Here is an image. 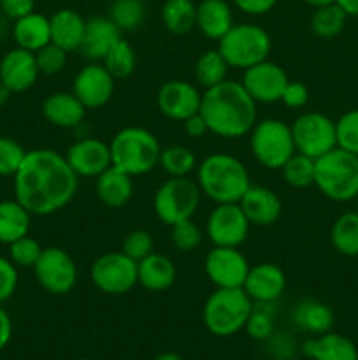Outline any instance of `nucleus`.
Segmentation results:
<instances>
[{
    "label": "nucleus",
    "instance_id": "nucleus-28",
    "mask_svg": "<svg viewBox=\"0 0 358 360\" xmlns=\"http://www.w3.org/2000/svg\"><path fill=\"white\" fill-rule=\"evenodd\" d=\"M302 352L312 360H358V350L353 341L332 330L305 341Z\"/></svg>",
    "mask_w": 358,
    "mask_h": 360
},
{
    "label": "nucleus",
    "instance_id": "nucleus-33",
    "mask_svg": "<svg viewBox=\"0 0 358 360\" xmlns=\"http://www.w3.org/2000/svg\"><path fill=\"white\" fill-rule=\"evenodd\" d=\"M330 241L340 255L358 257V211H347L336 218Z\"/></svg>",
    "mask_w": 358,
    "mask_h": 360
},
{
    "label": "nucleus",
    "instance_id": "nucleus-52",
    "mask_svg": "<svg viewBox=\"0 0 358 360\" xmlns=\"http://www.w3.org/2000/svg\"><path fill=\"white\" fill-rule=\"evenodd\" d=\"M11 338H13V322L6 309L0 304V352L9 345Z\"/></svg>",
    "mask_w": 358,
    "mask_h": 360
},
{
    "label": "nucleus",
    "instance_id": "nucleus-36",
    "mask_svg": "<svg viewBox=\"0 0 358 360\" xmlns=\"http://www.w3.org/2000/svg\"><path fill=\"white\" fill-rule=\"evenodd\" d=\"M102 65L111 72L114 79H125V77L132 76L133 70L137 67V55L133 46L125 39H119L107 55L102 58Z\"/></svg>",
    "mask_w": 358,
    "mask_h": 360
},
{
    "label": "nucleus",
    "instance_id": "nucleus-12",
    "mask_svg": "<svg viewBox=\"0 0 358 360\" xmlns=\"http://www.w3.org/2000/svg\"><path fill=\"white\" fill-rule=\"evenodd\" d=\"M37 283L51 295H65L77 283V266L72 257L58 246L42 250L34 266Z\"/></svg>",
    "mask_w": 358,
    "mask_h": 360
},
{
    "label": "nucleus",
    "instance_id": "nucleus-20",
    "mask_svg": "<svg viewBox=\"0 0 358 360\" xmlns=\"http://www.w3.org/2000/svg\"><path fill=\"white\" fill-rule=\"evenodd\" d=\"M286 288V276L283 269L272 262H260L251 266L246 276L242 290L253 302H276Z\"/></svg>",
    "mask_w": 358,
    "mask_h": 360
},
{
    "label": "nucleus",
    "instance_id": "nucleus-25",
    "mask_svg": "<svg viewBox=\"0 0 358 360\" xmlns=\"http://www.w3.org/2000/svg\"><path fill=\"white\" fill-rule=\"evenodd\" d=\"M195 27L200 34L213 41H220L234 27V13L227 0H202L197 4Z\"/></svg>",
    "mask_w": 358,
    "mask_h": 360
},
{
    "label": "nucleus",
    "instance_id": "nucleus-4",
    "mask_svg": "<svg viewBox=\"0 0 358 360\" xmlns=\"http://www.w3.org/2000/svg\"><path fill=\"white\" fill-rule=\"evenodd\" d=\"M109 150L112 165L132 178L153 171L161 153L157 136L142 127H125L116 132L109 143Z\"/></svg>",
    "mask_w": 358,
    "mask_h": 360
},
{
    "label": "nucleus",
    "instance_id": "nucleus-57",
    "mask_svg": "<svg viewBox=\"0 0 358 360\" xmlns=\"http://www.w3.org/2000/svg\"><path fill=\"white\" fill-rule=\"evenodd\" d=\"M354 200H357V211H358V195L354 197Z\"/></svg>",
    "mask_w": 358,
    "mask_h": 360
},
{
    "label": "nucleus",
    "instance_id": "nucleus-29",
    "mask_svg": "<svg viewBox=\"0 0 358 360\" xmlns=\"http://www.w3.org/2000/svg\"><path fill=\"white\" fill-rule=\"evenodd\" d=\"M13 39L18 48L37 53L39 49L51 42L49 18L41 13H35V11L27 14V16L20 18L13 25Z\"/></svg>",
    "mask_w": 358,
    "mask_h": 360
},
{
    "label": "nucleus",
    "instance_id": "nucleus-44",
    "mask_svg": "<svg viewBox=\"0 0 358 360\" xmlns=\"http://www.w3.org/2000/svg\"><path fill=\"white\" fill-rule=\"evenodd\" d=\"M27 150L13 137L0 136V176H14L23 162Z\"/></svg>",
    "mask_w": 358,
    "mask_h": 360
},
{
    "label": "nucleus",
    "instance_id": "nucleus-22",
    "mask_svg": "<svg viewBox=\"0 0 358 360\" xmlns=\"http://www.w3.org/2000/svg\"><path fill=\"white\" fill-rule=\"evenodd\" d=\"M88 109L72 91H55L42 102V116L58 129H76L83 123Z\"/></svg>",
    "mask_w": 358,
    "mask_h": 360
},
{
    "label": "nucleus",
    "instance_id": "nucleus-8",
    "mask_svg": "<svg viewBox=\"0 0 358 360\" xmlns=\"http://www.w3.org/2000/svg\"><path fill=\"white\" fill-rule=\"evenodd\" d=\"M248 136L253 158L269 171H281V167L295 153L291 127L283 120H256Z\"/></svg>",
    "mask_w": 358,
    "mask_h": 360
},
{
    "label": "nucleus",
    "instance_id": "nucleus-39",
    "mask_svg": "<svg viewBox=\"0 0 358 360\" xmlns=\"http://www.w3.org/2000/svg\"><path fill=\"white\" fill-rule=\"evenodd\" d=\"M314 171H316V160L295 151L290 157V160L281 167V174L286 185L293 186V188H307V186L314 185Z\"/></svg>",
    "mask_w": 358,
    "mask_h": 360
},
{
    "label": "nucleus",
    "instance_id": "nucleus-31",
    "mask_svg": "<svg viewBox=\"0 0 358 360\" xmlns=\"http://www.w3.org/2000/svg\"><path fill=\"white\" fill-rule=\"evenodd\" d=\"M32 214L16 199L0 200V243L9 246L23 236H28Z\"/></svg>",
    "mask_w": 358,
    "mask_h": 360
},
{
    "label": "nucleus",
    "instance_id": "nucleus-40",
    "mask_svg": "<svg viewBox=\"0 0 358 360\" xmlns=\"http://www.w3.org/2000/svg\"><path fill=\"white\" fill-rule=\"evenodd\" d=\"M274 302H253V311L244 330L256 341H269L274 334Z\"/></svg>",
    "mask_w": 358,
    "mask_h": 360
},
{
    "label": "nucleus",
    "instance_id": "nucleus-19",
    "mask_svg": "<svg viewBox=\"0 0 358 360\" xmlns=\"http://www.w3.org/2000/svg\"><path fill=\"white\" fill-rule=\"evenodd\" d=\"M37 60L35 53L23 48H14L4 55L0 60V81L9 88L13 94H23L30 90L39 79Z\"/></svg>",
    "mask_w": 358,
    "mask_h": 360
},
{
    "label": "nucleus",
    "instance_id": "nucleus-26",
    "mask_svg": "<svg viewBox=\"0 0 358 360\" xmlns=\"http://www.w3.org/2000/svg\"><path fill=\"white\" fill-rule=\"evenodd\" d=\"M51 27V42L65 49L67 53H74L81 49L84 39L86 20L74 9H58L49 18Z\"/></svg>",
    "mask_w": 358,
    "mask_h": 360
},
{
    "label": "nucleus",
    "instance_id": "nucleus-1",
    "mask_svg": "<svg viewBox=\"0 0 358 360\" xmlns=\"http://www.w3.org/2000/svg\"><path fill=\"white\" fill-rule=\"evenodd\" d=\"M14 178V199L35 217H49L70 204L79 178L65 155L37 148L25 155Z\"/></svg>",
    "mask_w": 358,
    "mask_h": 360
},
{
    "label": "nucleus",
    "instance_id": "nucleus-58",
    "mask_svg": "<svg viewBox=\"0 0 358 360\" xmlns=\"http://www.w3.org/2000/svg\"><path fill=\"white\" fill-rule=\"evenodd\" d=\"M83 360H88V359H83Z\"/></svg>",
    "mask_w": 358,
    "mask_h": 360
},
{
    "label": "nucleus",
    "instance_id": "nucleus-45",
    "mask_svg": "<svg viewBox=\"0 0 358 360\" xmlns=\"http://www.w3.org/2000/svg\"><path fill=\"white\" fill-rule=\"evenodd\" d=\"M35 60H37L41 74L53 76V74H58L65 69L67 60H69V53H67L65 49L60 48V46L49 42V44H46L44 48H41L35 53Z\"/></svg>",
    "mask_w": 358,
    "mask_h": 360
},
{
    "label": "nucleus",
    "instance_id": "nucleus-3",
    "mask_svg": "<svg viewBox=\"0 0 358 360\" xmlns=\"http://www.w3.org/2000/svg\"><path fill=\"white\" fill-rule=\"evenodd\" d=\"M197 185L216 204L239 202L251 186L249 171L237 157L213 153L197 165Z\"/></svg>",
    "mask_w": 358,
    "mask_h": 360
},
{
    "label": "nucleus",
    "instance_id": "nucleus-51",
    "mask_svg": "<svg viewBox=\"0 0 358 360\" xmlns=\"http://www.w3.org/2000/svg\"><path fill=\"white\" fill-rule=\"evenodd\" d=\"M183 125H185L186 136L193 137V139H200V137H204L207 132H209L206 120L202 118V115H200V112H197V115L190 116L188 120H185V122H183Z\"/></svg>",
    "mask_w": 358,
    "mask_h": 360
},
{
    "label": "nucleus",
    "instance_id": "nucleus-53",
    "mask_svg": "<svg viewBox=\"0 0 358 360\" xmlns=\"http://www.w3.org/2000/svg\"><path fill=\"white\" fill-rule=\"evenodd\" d=\"M336 4L347 16H358V0H336Z\"/></svg>",
    "mask_w": 358,
    "mask_h": 360
},
{
    "label": "nucleus",
    "instance_id": "nucleus-23",
    "mask_svg": "<svg viewBox=\"0 0 358 360\" xmlns=\"http://www.w3.org/2000/svg\"><path fill=\"white\" fill-rule=\"evenodd\" d=\"M121 39V30L112 23L109 16H95L86 20V28H84V39L81 51L86 58L97 60L104 58L109 49Z\"/></svg>",
    "mask_w": 358,
    "mask_h": 360
},
{
    "label": "nucleus",
    "instance_id": "nucleus-6",
    "mask_svg": "<svg viewBox=\"0 0 358 360\" xmlns=\"http://www.w3.org/2000/svg\"><path fill=\"white\" fill-rule=\"evenodd\" d=\"M251 311L253 301L242 288H216L204 302L202 320L211 334L228 338L244 330Z\"/></svg>",
    "mask_w": 358,
    "mask_h": 360
},
{
    "label": "nucleus",
    "instance_id": "nucleus-13",
    "mask_svg": "<svg viewBox=\"0 0 358 360\" xmlns=\"http://www.w3.org/2000/svg\"><path fill=\"white\" fill-rule=\"evenodd\" d=\"M251 224L239 202L216 204L207 218V238L214 246L239 248L248 239Z\"/></svg>",
    "mask_w": 358,
    "mask_h": 360
},
{
    "label": "nucleus",
    "instance_id": "nucleus-7",
    "mask_svg": "<svg viewBox=\"0 0 358 360\" xmlns=\"http://www.w3.org/2000/svg\"><path fill=\"white\" fill-rule=\"evenodd\" d=\"M272 41L267 30L255 23H234V27L218 41V51L228 67L246 70L269 60Z\"/></svg>",
    "mask_w": 358,
    "mask_h": 360
},
{
    "label": "nucleus",
    "instance_id": "nucleus-21",
    "mask_svg": "<svg viewBox=\"0 0 358 360\" xmlns=\"http://www.w3.org/2000/svg\"><path fill=\"white\" fill-rule=\"evenodd\" d=\"M239 206L244 211L246 218L256 227H269L274 225L281 217L283 202L272 188L251 185L239 200Z\"/></svg>",
    "mask_w": 358,
    "mask_h": 360
},
{
    "label": "nucleus",
    "instance_id": "nucleus-2",
    "mask_svg": "<svg viewBox=\"0 0 358 360\" xmlns=\"http://www.w3.org/2000/svg\"><path fill=\"white\" fill-rule=\"evenodd\" d=\"M200 115L211 134L221 139H241L255 127L258 109L242 83L225 79L204 91Z\"/></svg>",
    "mask_w": 358,
    "mask_h": 360
},
{
    "label": "nucleus",
    "instance_id": "nucleus-47",
    "mask_svg": "<svg viewBox=\"0 0 358 360\" xmlns=\"http://www.w3.org/2000/svg\"><path fill=\"white\" fill-rule=\"evenodd\" d=\"M18 288V267L9 257L0 255V304L9 301Z\"/></svg>",
    "mask_w": 358,
    "mask_h": 360
},
{
    "label": "nucleus",
    "instance_id": "nucleus-46",
    "mask_svg": "<svg viewBox=\"0 0 358 360\" xmlns=\"http://www.w3.org/2000/svg\"><path fill=\"white\" fill-rule=\"evenodd\" d=\"M121 252L132 260L139 262V260L146 259L147 255L153 253V238L144 229H135V231L128 232L123 239Z\"/></svg>",
    "mask_w": 358,
    "mask_h": 360
},
{
    "label": "nucleus",
    "instance_id": "nucleus-14",
    "mask_svg": "<svg viewBox=\"0 0 358 360\" xmlns=\"http://www.w3.org/2000/svg\"><path fill=\"white\" fill-rule=\"evenodd\" d=\"M249 262L239 248L214 246L204 260V271L216 288H242Z\"/></svg>",
    "mask_w": 358,
    "mask_h": 360
},
{
    "label": "nucleus",
    "instance_id": "nucleus-38",
    "mask_svg": "<svg viewBox=\"0 0 358 360\" xmlns=\"http://www.w3.org/2000/svg\"><path fill=\"white\" fill-rule=\"evenodd\" d=\"M109 18L121 32H133L146 18L144 0H112Z\"/></svg>",
    "mask_w": 358,
    "mask_h": 360
},
{
    "label": "nucleus",
    "instance_id": "nucleus-59",
    "mask_svg": "<svg viewBox=\"0 0 358 360\" xmlns=\"http://www.w3.org/2000/svg\"><path fill=\"white\" fill-rule=\"evenodd\" d=\"M0 2H2V0H0Z\"/></svg>",
    "mask_w": 358,
    "mask_h": 360
},
{
    "label": "nucleus",
    "instance_id": "nucleus-41",
    "mask_svg": "<svg viewBox=\"0 0 358 360\" xmlns=\"http://www.w3.org/2000/svg\"><path fill=\"white\" fill-rule=\"evenodd\" d=\"M337 148L358 155V109L344 112L336 122Z\"/></svg>",
    "mask_w": 358,
    "mask_h": 360
},
{
    "label": "nucleus",
    "instance_id": "nucleus-24",
    "mask_svg": "<svg viewBox=\"0 0 358 360\" xmlns=\"http://www.w3.org/2000/svg\"><path fill=\"white\" fill-rule=\"evenodd\" d=\"M95 192L105 207L119 210L126 206L133 195V179L126 172L111 165L95 178Z\"/></svg>",
    "mask_w": 358,
    "mask_h": 360
},
{
    "label": "nucleus",
    "instance_id": "nucleus-34",
    "mask_svg": "<svg viewBox=\"0 0 358 360\" xmlns=\"http://www.w3.org/2000/svg\"><path fill=\"white\" fill-rule=\"evenodd\" d=\"M228 69L230 67L225 62L221 53L218 49H209L197 58L195 67H193V76H195L197 83L207 90V88L216 86L221 81L227 79Z\"/></svg>",
    "mask_w": 358,
    "mask_h": 360
},
{
    "label": "nucleus",
    "instance_id": "nucleus-50",
    "mask_svg": "<svg viewBox=\"0 0 358 360\" xmlns=\"http://www.w3.org/2000/svg\"><path fill=\"white\" fill-rule=\"evenodd\" d=\"M239 11L249 16H262L274 9L277 0H232Z\"/></svg>",
    "mask_w": 358,
    "mask_h": 360
},
{
    "label": "nucleus",
    "instance_id": "nucleus-35",
    "mask_svg": "<svg viewBox=\"0 0 358 360\" xmlns=\"http://www.w3.org/2000/svg\"><path fill=\"white\" fill-rule=\"evenodd\" d=\"M158 165L161 167V171L167 172L168 178H186L193 171H197L199 164L190 148L174 144V146L161 148Z\"/></svg>",
    "mask_w": 358,
    "mask_h": 360
},
{
    "label": "nucleus",
    "instance_id": "nucleus-18",
    "mask_svg": "<svg viewBox=\"0 0 358 360\" xmlns=\"http://www.w3.org/2000/svg\"><path fill=\"white\" fill-rule=\"evenodd\" d=\"M67 162L77 178H97L112 165L109 144L97 137H83L69 146Z\"/></svg>",
    "mask_w": 358,
    "mask_h": 360
},
{
    "label": "nucleus",
    "instance_id": "nucleus-11",
    "mask_svg": "<svg viewBox=\"0 0 358 360\" xmlns=\"http://www.w3.org/2000/svg\"><path fill=\"white\" fill-rule=\"evenodd\" d=\"M91 283L107 295L128 294L137 283V262L123 252H109L93 260L90 267Z\"/></svg>",
    "mask_w": 358,
    "mask_h": 360
},
{
    "label": "nucleus",
    "instance_id": "nucleus-42",
    "mask_svg": "<svg viewBox=\"0 0 358 360\" xmlns=\"http://www.w3.org/2000/svg\"><path fill=\"white\" fill-rule=\"evenodd\" d=\"M171 241L175 250L183 253H190L199 248L200 243H202V231L192 218L183 220L171 227Z\"/></svg>",
    "mask_w": 358,
    "mask_h": 360
},
{
    "label": "nucleus",
    "instance_id": "nucleus-32",
    "mask_svg": "<svg viewBox=\"0 0 358 360\" xmlns=\"http://www.w3.org/2000/svg\"><path fill=\"white\" fill-rule=\"evenodd\" d=\"M197 4L193 0H165L161 6V23L171 34H188L195 27Z\"/></svg>",
    "mask_w": 358,
    "mask_h": 360
},
{
    "label": "nucleus",
    "instance_id": "nucleus-9",
    "mask_svg": "<svg viewBox=\"0 0 358 360\" xmlns=\"http://www.w3.org/2000/svg\"><path fill=\"white\" fill-rule=\"evenodd\" d=\"M200 192L197 181L186 178H168L158 186L153 197V210L164 225L179 224L190 220L197 213L200 204Z\"/></svg>",
    "mask_w": 358,
    "mask_h": 360
},
{
    "label": "nucleus",
    "instance_id": "nucleus-17",
    "mask_svg": "<svg viewBox=\"0 0 358 360\" xmlns=\"http://www.w3.org/2000/svg\"><path fill=\"white\" fill-rule=\"evenodd\" d=\"M116 79L102 63H88L74 77L72 94L86 109H100L114 95Z\"/></svg>",
    "mask_w": 358,
    "mask_h": 360
},
{
    "label": "nucleus",
    "instance_id": "nucleus-15",
    "mask_svg": "<svg viewBox=\"0 0 358 360\" xmlns=\"http://www.w3.org/2000/svg\"><path fill=\"white\" fill-rule=\"evenodd\" d=\"M288 81L290 79L283 67L270 60H263L244 70L241 83L256 104H274L281 101Z\"/></svg>",
    "mask_w": 358,
    "mask_h": 360
},
{
    "label": "nucleus",
    "instance_id": "nucleus-48",
    "mask_svg": "<svg viewBox=\"0 0 358 360\" xmlns=\"http://www.w3.org/2000/svg\"><path fill=\"white\" fill-rule=\"evenodd\" d=\"M307 101H309L307 86H305L304 83H300V81H288L279 102H283V104L290 109H300L307 104Z\"/></svg>",
    "mask_w": 358,
    "mask_h": 360
},
{
    "label": "nucleus",
    "instance_id": "nucleus-27",
    "mask_svg": "<svg viewBox=\"0 0 358 360\" xmlns=\"http://www.w3.org/2000/svg\"><path fill=\"white\" fill-rule=\"evenodd\" d=\"M178 271L168 257L160 253H151L146 259L137 262V278L139 285L147 292H165L174 285Z\"/></svg>",
    "mask_w": 358,
    "mask_h": 360
},
{
    "label": "nucleus",
    "instance_id": "nucleus-37",
    "mask_svg": "<svg viewBox=\"0 0 358 360\" xmlns=\"http://www.w3.org/2000/svg\"><path fill=\"white\" fill-rule=\"evenodd\" d=\"M347 14L337 4L318 7L311 18L312 34L319 39H333L346 27Z\"/></svg>",
    "mask_w": 358,
    "mask_h": 360
},
{
    "label": "nucleus",
    "instance_id": "nucleus-43",
    "mask_svg": "<svg viewBox=\"0 0 358 360\" xmlns=\"http://www.w3.org/2000/svg\"><path fill=\"white\" fill-rule=\"evenodd\" d=\"M42 250L44 248H42L37 239L30 238V236H23V238L9 245V259L18 269L20 267H32L34 269Z\"/></svg>",
    "mask_w": 358,
    "mask_h": 360
},
{
    "label": "nucleus",
    "instance_id": "nucleus-54",
    "mask_svg": "<svg viewBox=\"0 0 358 360\" xmlns=\"http://www.w3.org/2000/svg\"><path fill=\"white\" fill-rule=\"evenodd\" d=\"M11 95H13V91H11L9 88H7L6 84L0 81V108H2V105H6L7 102H9Z\"/></svg>",
    "mask_w": 358,
    "mask_h": 360
},
{
    "label": "nucleus",
    "instance_id": "nucleus-55",
    "mask_svg": "<svg viewBox=\"0 0 358 360\" xmlns=\"http://www.w3.org/2000/svg\"><path fill=\"white\" fill-rule=\"evenodd\" d=\"M307 6L314 7V9H318V7H323V6H330V4H336V0H304Z\"/></svg>",
    "mask_w": 358,
    "mask_h": 360
},
{
    "label": "nucleus",
    "instance_id": "nucleus-5",
    "mask_svg": "<svg viewBox=\"0 0 358 360\" xmlns=\"http://www.w3.org/2000/svg\"><path fill=\"white\" fill-rule=\"evenodd\" d=\"M314 185L333 202L354 200L358 195V155L333 148L316 158Z\"/></svg>",
    "mask_w": 358,
    "mask_h": 360
},
{
    "label": "nucleus",
    "instance_id": "nucleus-49",
    "mask_svg": "<svg viewBox=\"0 0 358 360\" xmlns=\"http://www.w3.org/2000/svg\"><path fill=\"white\" fill-rule=\"evenodd\" d=\"M4 14L11 20H20V18L27 16V14L34 13L35 0H2L0 2Z\"/></svg>",
    "mask_w": 358,
    "mask_h": 360
},
{
    "label": "nucleus",
    "instance_id": "nucleus-10",
    "mask_svg": "<svg viewBox=\"0 0 358 360\" xmlns=\"http://www.w3.org/2000/svg\"><path fill=\"white\" fill-rule=\"evenodd\" d=\"M290 127L297 153L307 155L316 160L337 148L336 122L323 112H302Z\"/></svg>",
    "mask_w": 358,
    "mask_h": 360
},
{
    "label": "nucleus",
    "instance_id": "nucleus-16",
    "mask_svg": "<svg viewBox=\"0 0 358 360\" xmlns=\"http://www.w3.org/2000/svg\"><path fill=\"white\" fill-rule=\"evenodd\" d=\"M202 94L193 83L185 79H171L160 86L157 94V105L164 116L174 122H185L190 116L200 112Z\"/></svg>",
    "mask_w": 358,
    "mask_h": 360
},
{
    "label": "nucleus",
    "instance_id": "nucleus-56",
    "mask_svg": "<svg viewBox=\"0 0 358 360\" xmlns=\"http://www.w3.org/2000/svg\"><path fill=\"white\" fill-rule=\"evenodd\" d=\"M154 360H183L178 354H172V352H165V354H160Z\"/></svg>",
    "mask_w": 358,
    "mask_h": 360
},
{
    "label": "nucleus",
    "instance_id": "nucleus-30",
    "mask_svg": "<svg viewBox=\"0 0 358 360\" xmlns=\"http://www.w3.org/2000/svg\"><path fill=\"white\" fill-rule=\"evenodd\" d=\"M333 320L336 316H333L332 308L316 299H304L297 302L291 311V322L300 330L314 334V336L329 333L333 326Z\"/></svg>",
    "mask_w": 358,
    "mask_h": 360
}]
</instances>
